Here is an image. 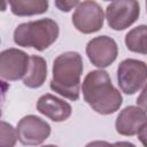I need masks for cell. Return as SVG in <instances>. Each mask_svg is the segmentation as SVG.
Wrapping results in <instances>:
<instances>
[{
    "label": "cell",
    "instance_id": "6da1fadb",
    "mask_svg": "<svg viewBox=\"0 0 147 147\" xmlns=\"http://www.w3.org/2000/svg\"><path fill=\"white\" fill-rule=\"evenodd\" d=\"M82 92L86 103L100 115L116 113L123 102L122 94L113 85L108 72L101 69L92 70L85 76Z\"/></svg>",
    "mask_w": 147,
    "mask_h": 147
},
{
    "label": "cell",
    "instance_id": "7a4b0ae2",
    "mask_svg": "<svg viewBox=\"0 0 147 147\" xmlns=\"http://www.w3.org/2000/svg\"><path fill=\"white\" fill-rule=\"evenodd\" d=\"M83 59L77 52H64L53 62L51 88L61 96L77 101L80 94V77L83 74Z\"/></svg>",
    "mask_w": 147,
    "mask_h": 147
},
{
    "label": "cell",
    "instance_id": "3957f363",
    "mask_svg": "<svg viewBox=\"0 0 147 147\" xmlns=\"http://www.w3.org/2000/svg\"><path fill=\"white\" fill-rule=\"evenodd\" d=\"M59 33V24L54 20L40 18L17 25L14 31V42L42 52L56 41Z\"/></svg>",
    "mask_w": 147,
    "mask_h": 147
},
{
    "label": "cell",
    "instance_id": "277c9868",
    "mask_svg": "<svg viewBox=\"0 0 147 147\" xmlns=\"http://www.w3.org/2000/svg\"><path fill=\"white\" fill-rule=\"evenodd\" d=\"M147 80V67L144 61L136 59L123 60L117 68V82L121 91L132 95L145 88Z\"/></svg>",
    "mask_w": 147,
    "mask_h": 147
},
{
    "label": "cell",
    "instance_id": "5b68a950",
    "mask_svg": "<svg viewBox=\"0 0 147 147\" xmlns=\"http://www.w3.org/2000/svg\"><path fill=\"white\" fill-rule=\"evenodd\" d=\"M105 14L95 1H79L72 14V24L82 33L90 34L102 29Z\"/></svg>",
    "mask_w": 147,
    "mask_h": 147
},
{
    "label": "cell",
    "instance_id": "8992f818",
    "mask_svg": "<svg viewBox=\"0 0 147 147\" xmlns=\"http://www.w3.org/2000/svg\"><path fill=\"white\" fill-rule=\"evenodd\" d=\"M140 15V5L132 0H117L110 2L106 8V20L108 25L116 31H122L131 26Z\"/></svg>",
    "mask_w": 147,
    "mask_h": 147
},
{
    "label": "cell",
    "instance_id": "52a82bcc",
    "mask_svg": "<svg viewBox=\"0 0 147 147\" xmlns=\"http://www.w3.org/2000/svg\"><path fill=\"white\" fill-rule=\"evenodd\" d=\"M17 140L24 146H38L51 134V125L36 115H26L16 126Z\"/></svg>",
    "mask_w": 147,
    "mask_h": 147
},
{
    "label": "cell",
    "instance_id": "ba28073f",
    "mask_svg": "<svg viewBox=\"0 0 147 147\" xmlns=\"http://www.w3.org/2000/svg\"><path fill=\"white\" fill-rule=\"evenodd\" d=\"M29 60L30 56L18 48L0 52V78L7 82L23 79L29 67Z\"/></svg>",
    "mask_w": 147,
    "mask_h": 147
},
{
    "label": "cell",
    "instance_id": "9c48e42d",
    "mask_svg": "<svg viewBox=\"0 0 147 147\" xmlns=\"http://www.w3.org/2000/svg\"><path fill=\"white\" fill-rule=\"evenodd\" d=\"M86 55L93 65L100 69L107 68L117 59L118 47L113 38L108 36H99L87 42Z\"/></svg>",
    "mask_w": 147,
    "mask_h": 147
},
{
    "label": "cell",
    "instance_id": "30bf717a",
    "mask_svg": "<svg viewBox=\"0 0 147 147\" xmlns=\"http://www.w3.org/2000/svg\"><path fill=\"white\" fill-rule=\"evenodd\" d=\"M147 125V116L146 111L141 107L137 106H127L121 110L118 114L115 129L117 133L121 136L132 137L136 134H140L145 131Z\"/></svg>",
    "mask_w": 147,
    "mask_h": 147
},
{
    "label": "cell",
    "instance_id": "8fae6325",
    "mask_svg": "<svg viewBox=\"0 0 147 147\" xmlns=\"http://www.w3.org/2000/svg\"><path fill=\"white\" fill-rule=\"evenodd\" d=\"M37 110L53 122H64L72 113V108L67 101L51 93H46L38 99Z\"/></svg>",
    "mask_w": 147,
    "mask_h": 147
},
{
    "label": "cell",
    "instance_id": "7c38bea8",
    "mask_svg": "<svg viewBox=\"0 0 147 147\" xmlns=\"http://www.w3.org/2000/svg\"><path fill=\"white\" fill-rule=\"evenodd\" d=\"M47 78V62L39 55H31L23 84L29 88H38L44 85Z\"/></svg>",
    "mask_w": 147,
    "mask_h": 147
},
{
    "label": "cell",
    "instance_id": "4fadbf2b",
    "mask_svg": "<svg viewBox=\"0 0 147 147\" xmlns=\"http://www.w3.org/2000/svg\"><path fill=\"white\" fill-rule=\"evenodd\" d=\"M9 6L16 16H32L46 13L49 3L47 0H17L9 2Z\"/></svg>",
    "mask_w": 147,
    "mask_h": 147
},
{
    "label": "cell",
    "instance_id": "5bb4252c",
    "mask_svg": "<svg viewBox=\"0 0 147 147\" xmlns=\"http://www.w3.org/2000/svg\"><path fill=\"white\" fill-rule=\"evenodd\" d=\"M146 37H147V26L145 24L138 25L130 30L125 36L126 48L134 53L146 54Z\"/></svg>",
    "mask_w": 147,
    "mask_h": 147
},
{
    "label": "cell",
    "instance_id": "9a60e30c",
    "mask_svg": "<svg viewBox=\"0 0 147 147\" xmlns=\"http://www.w3.org/2000/svg\"><path fill=\"white\" fill-rule=\"evenodd\" d=\"M16 142V129L10 123L0 121V147H15Z\"/></svg>",
    "mask_w": 147,
    "mask_h": 147
},
{
    "label": "cell",
    "instance_id": "2e32d148",
    "mask_svg": "<svg viewBox=\"0 0 147 147\" xmlns=\"http://www.w3.org/2000/svg\"><path fill=\"white\" fill-rule=\"evenodd\" d=\"M79 3V1L77 0H71V1H67V0H57L55 1V7H57V9H60L61 11H70L71 9L76 8L77 5Z\"/></svg>",
    "mask_w": 147,
    "mask_h": 147
},
{
    "label": "cell",
    "instance_id": "e0dca14e",
    "mask_svg": "<svg viewBox=\"0 0 147 147\" xmlns=\"http://www.w3.org/2000/svg\"><path fill=\"white\" fill-rule=\"evenodd\" d=\"M85 147H114V145L107 141H103V140H94V141L88 142Z\"/></svg>",
    "mask_w": 147,
    "mask_h": 147
},
{
    "label": "cell",
    "instance_id": "ac0fdd59",
    "mask_svg": "<svg viewBox=\"0 0 147 147\" xmlns=\"http://www.w3.org/2000/svg\"><path fill=\"white\" fill-rule=\"evenodd\" d=\"M113 145H114V147H137L136 145H133L132 142H129V141H117Z\"/></svg>",
    "mask_w": 147,
    "mask_h": 147
},
{
    "label": "cell",
    "instance_id": "d6986e66",
    "mask_svg": "<svg viewBox=\"0 0 147 147\" xmlns=\"http://www.w3.org/2000/svg\"><path fill=\"white\" fill-rule=\"evenodd\" d=\"M7 6H8L7 2H5V1H0V11H5V10L7 9Z\"/></svg>",
    "mask_w": 147,
    "mask_h": 147
},
{
    "label": "cell",
    "instance_id": "ffe728a7",
    "mask_svg": "<svg viewBox=\"0 0 147 147\" xmlns=\"http://www.w3.org/2000/svg\"><path fill=\"white\" fill-rule=\"evenodd\" d=\"M41 147H59L56 145H45V146H41Z\"/></svg>",
    "mask_w": 147,
    "mask_h": 147
}]
</instances>
